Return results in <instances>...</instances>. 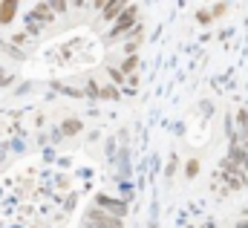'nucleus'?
Here are the masks:
<instances>
[{
  "instance_id": "obj_17",
  "label": "nucleus",
  "mask_w": 248,
  "mask_h": 228,
  "mask_svg": "<svg viewBox=\"0 0 248 228\" xmlns=\"http://www.w3.org/2000/svg\"><path fill=\"white\" fill-rule=\"evenodd\" d=\"M237 228H248V220H243V223H237Z\"/></svg>"
},
{
  "instance_id": "obj_12",
  "label": "nucleus",
  "mask_w": 248,
  "mask_h": 228,
  "mask_svg": "<svg viewBox=\"0 0 248 228\" xmlns=\"http://www.w3.org/2000/svg\"><path fill=\"white\" fill-rule=\"evenodd\" d=\"M237 121H240V127H243V133L248 136V110H240V113H237Z\"/></svg>"
},
{
  "instance_id": "obj_4",
  "label": "nucleus",
  "mask_w": 248,
  "mask_h": 228,
  "mask_svg": "<svg viewBox=\"0 0 248 228\" xmlns=\"http://www.w3.org/2000/svg\"><path fill=\"white\" fill-rule=\"evenodd\" d=\"M133 23H136V9H133V6H127L122 15H119V23L113 26V38H116V35H122V32H127Z\"/></svg>"
},
{
  "instance_id": "obj_10",
  "label": "nucleus",
  "mask_w": 248,
  "mask_h": 228,
  "mask_svg": "<svg viewBox=\"0 0 248 228\" xmlns=\"http://www.w3.org/2000/svg\"><path fill=\"white\" fill-rule=\"evenodd\" d=\"M49 9L58 12V15H63V12H66V0H49Z\"/></svg>"
},
{
  "instance_id": "obj_9",
  "label": "nucleus",
  "mask_w": 248,
  "mask_h": 228,
  "mask_svg": "<svg viewBox=\"0 0 248 228\" xmlns=\"http://www.w3.org/2000/svg\"><path fill=\"white\" fill-rule=\"evenodd\" d=\"M225 12H228V3H217V6H214V9H211V17H214V20H217V17H222V15H225Z\"/></svg>"
},
{
  "instance_id": "obj_11",
  "label": "nucleus",
  "mask_w": 248,
  "mask_h": 228,
  "mask_svg": "<svg viewBox=\"0 0 248 228\" xmlns=\"http://www.w3.org/2000/svg\"><path fill=\"white\" fill-rule=\"evenodd\" d=\"M196 20H199V23H211V20H214V17H211V9H199V12H196Z\"/></svg>"
},
{
  "instance_id": "obj_5",
  "label": "nucleus",
  "mask_w": 248,
  "mask_h": 228,
  "mask_svg": "<svg viewBox=\"0 0 248 228\" xmlns=\"http://www.w3.org/2000/svg\"><path fill=\"white\" fill-rule=\"evenodd\" d=\"M17 3H20V0H0V23H3V26L17 17Z\"/></svg>"
},
{
  "instance_id": "obj_18",
  "label": "nucleus",
  "mask_w": 248,
  "mask_h": 228,
  "mask_svg": "<svg viewBox=\"0 0 248 228\" xmlns=\"http://www.w3.org/2000/svg\"><path fill=\"white\" fill-rule=\"evenodd\" d=\"M72 3H75V6H84V0H72Z\"/></svg>"
},
{
  "instance_id": "obj_1",
  "label": "nucleus",
  "mask_w": 248,
  "mask_h": 228,
  "mask_svg": "<svg viewBox=\"0 0 248 228\" xmlns=\"http://www.w3.org/2000/svg\"><path fill=\"white\" fill-rule=\"evenodd\" d=\"M87 226L90 228H124L119 217H113V214H107V211H101V208H93V211L87 214Z\"/></svg>"
},
{
  "instance_id": "obj_3",
  "label": "nucleus",
  "mask_w": 248,
  "mask_h": 228,
  "mask_svg": "<svg viewBox=\"0 0 248 228\" xmlns=\"http://www.w3.org/2000/svg\"><path fill=\"white\" fill-rule=\"evenodd\" d=\"M52 17H55V12L49 9V3H38V6L32 9V15H29V23L41 26V23H49Z\"/></svg>"
},
{
  "instance_id": "obj_2",
  "label": "nucleus",
  "mask_w": 248,
  "mask_h": 228,
  "mask_svg": "<svg viewBox=\"0 0 248 228\" xmlns=\"http://www.w3.org/2000/svg\"><path fill=\"white\" fill-rule=\"evenodd\" d=\"M95 202H98V208H101V211H110V214H113V217H119V220L127 214V205L119 202V199H110L107 194H98V196H95Z\"/></svg>"
},
{
  "instance_id": "obj_8",
  "label": "nucleus",
  "mask_w": 248,
  "mask_h": 228,
  "mask_svg": "<svg viewBox=\"0 0 248 228\" xmlns=\"http://www.w3.org/2000/svg\"><path fill=\"white\" fill-rule=\"evenodd\" d=\"M196 173H199V159H190L185 165V176L187 179H196Z\"/></svg>"
},
{
  "instance_id": "obj_6",
  "label": "nucleus",
  "mask_w": 248,
  "mask_h": 228,
  "mask_svg": "<svg viewBox=\"0 0 248 228\" xmlns=\"http://www.w3.org/2000/svg\"><path fill=\"white\" fill-rule=\"evenodd\" d=\"M124 3H127V0H107V6L101 9V12H104V17H107V20L119 17V15L124 12Z\"/></svg>"
},
{
  "instance_id": "obj_14",
  "label": "nucleus",
  "mask_w": 248,
  "mask_h": 228,
  "mask_svg": "<svg viewBox=\"0 0 248 228\" xmlns=\"http://www.w3.org/2000/svg\"><path fill=\"white\" fill-rule=\"evenodd\" d=\"M110 78H113V81H124V72H122V69H113V66H110Z\"/></svg>"
},
{
  "instance_id": "obj_15",
  "label": "nucleus",
  "mask_w": 248,
  "mask_h": 228,
  "mask_svg": "<svg viewBox=\"0 0 248 228\" xmlns=\"http://www.w3.org/2000/svg\"><path fill=\"white\" fill-rule=\"evenodd\" d=\"M176 173V159H170V165H168V176H173Z\"/></svg>"
},
{
  "instance_id": "obj_13",
  "label": "nucleus",
  "mask_w": 248,
  "mask_h": 228,
  "mask_svg": "<svg viewBox=\"0 0 248 228\" xmlns=\"http://www.w3.org/2000/svg\"><path fill=\"white\" fill-rule=\"evenodd\" d=\"M136 64H139V58L130 55V58H127V61L122 64V72H133V69H136Z\"/></svg>"
},
{
  "instance_id": "obj_7",
  "label": "nucleus",
  "mask_w": 248,
  "mask_h": 228,
  "mask_svg": "<svg viewBox=\"0 0 248 228\" xmlns=\"http://www.w3.org/2000/svg\"><path fill=\"white\" fill-rule=\"evenodd\" d=\"M81 127H84V124H81L78 118H66V121L61 124V133H66V136H75V133H81Z\"/></svg>"
},
{
  "instance_id": "obj_16",
  "label": "nucleus",
  "mask_w": 248,
  "mask_h": 228,
  "mask_svg": "<svg viewBox=\"0 0 248 228\" xmlns=\"http://www.w3.org/2000/svg\"><path fill=\"white\" fill-rule=\"evenodd\" d=\"M93 3H95L98 9H104V6H107V0H93Z\"/></svg>"
}]
</instances>
